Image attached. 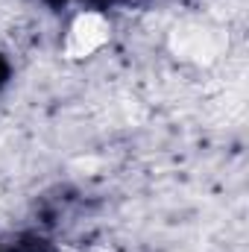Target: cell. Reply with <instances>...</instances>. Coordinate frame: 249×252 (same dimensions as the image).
<instances>
[{"mask_svg":"<svg viewBox=\"0 0 249 252\" xmlns=\"http://www.w3.org/2000/svg\"><path fill=\"white\" fill-rule=\"evenodd\" d=\"M106 32H109V27H106V21L100 15H91V12L79 15L73 21L70 32H67V53L70 56H88V53H94L106 41Z\"/></svg>","mask_w":249,"mask_h":252,"instance_id":"6da1fadb","label":"cell"}]
</instances>
